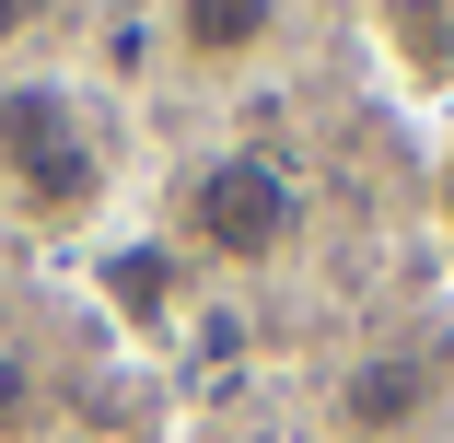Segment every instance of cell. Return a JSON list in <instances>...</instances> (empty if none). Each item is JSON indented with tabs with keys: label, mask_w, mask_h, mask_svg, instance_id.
Returning a JSON list of instances; mask_svg holds the SVG:
<instances>
[{
	"label": "cell",
	"mask_w": 454,
	"mask_h": 443,
	"mask_svg": "<svg viewBox=\"0 0 454 443\" xmlns=\"http://www.w3.org/2000/svg\"><path fill=\"white\" fill-rule=\"evenodd\" d=\"M106 292H117L129 327H163V315H175V257H163V245H117V257H106Z\"/></svg>",
	"instance_id": "5b68a950"
},
{
	"label": "cell",
	"mask_w": 454,
	"mask_h": 443,
	"mask_svg": "<svg viewBox=\"0 0 454 443\" xmlns=\"http://www.w3.org/2000/svg\"><path fill=\"white\" fill-rule=\"evenodd\" d=\"M431 408H442V362H431V350H408V338L338 362V385H326V420H338L349 443H408Z\"/></svg>",
	"instance_id": "3957f363"
},
{
	"label": "cell",
	"mask_w": 454,
	"mask_h": 443,
	"mask_svg": "<svg viewBox=\"0 0 454 443\" xmlns=\"http://www.w3.org/2000/svg\"><path fill=\"white\" fill-rule=\"evenodd\" d=\"M431 12H442V24H454V0H431Z\"/></svg>",
	"instance_id": "9c48e42d"
},
{
	"label": "cell",
	"mask_w": 454,
	"mask_h": 443,
	"mask_svg": "<svg viewBox=\"0 0 454 443\" xmlns=\"http://www.w3.org/2000/svg\"><path fill=\"white\" fill-rule=\"evenodd\" d=\"M35 12H47V0H0V36H24V24H35Z\"/></svg>",
	"instance_id": "ba28073f"
},
{
	"label": "cell",
	"mask_w": 454,
	"mask_h": 443,
	"mask_svg": "<svg viewBox=\"0 0 454 443\" xmlns=\"http://www.w3.org/2000/svg\"><path fill=\"white\" fill-rule=\"evenodd\" d=\"M35 408H47L35 362H24V350H0V431H35Z\"/></svg>",
	"instance_id": "8992f818"
},
{
	"label": "cell",
	"mask_w": 454,
	"mask_h": 443,
	"mask_svg": "<svg viewBox=\"0 0 454 443\" xmlns=\"http://www.w3.org/2000/svg\"><path fill=\"white\" fill-rule=\"evenodd\" d=\"M187 233L222 269H268V257L303 245V175L280 152H210L187 175Z\"/></svg>",
	"instance_id": "7a4b0ae2"
},
{
	"label": "cell",
	"mask_w": 454,
	"mask_h": 443,
	"mask_svg": "<svg viewBox=\"0 0 454 443\" xmlns=\"http://www.w3.org/2000/svg\"><path fill=\"white\" fill-rule=\"evenodd\" d=\"M0 187L35 222H94L106 199V140L70 82H0Z\"/></svg>",
	"instance_id": "6da1fadb"
},
{
	"label": "cell",
	"mask_w": 454,
	"mask_h": 443,
	"mask_svg": "<svg viewBox=\"0 0 454 443\" xmlns=\"http://www.w3.org/2000/svg\"><path fill=\"white\" fill-rule=\"evenodd\" d=\"M431 222H442V245H454V140H442V163H431Z\"/></svg>",
	"instance_id": "52a82bcc"
},
{
	"label": "cell",
	"mask_w": 454,
	"mask_h": 443,
	"mask_svg": "<svg viewBox=\"0 0 454 443\" xmlns=\"http://www.w3.org/2000/svg\"><path fill=\"white\" fill-rule=\"evenodd\" d=\"M280 24H292V0H163L175 59H199V70H245V59H268V47H280Z\"/></svg>",
	"instance_id": "277c9868"
}]
</instances>
